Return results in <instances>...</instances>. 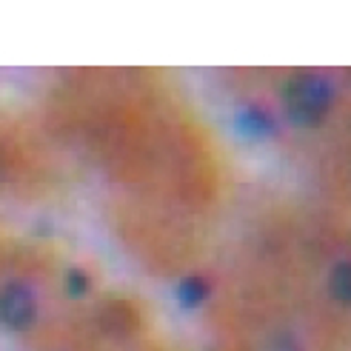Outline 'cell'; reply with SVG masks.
Returning <instances> with one entry per match:
<instances>
[{
  "label": "cell",
  "mask_w": 351,
  "mask_h": 351,
  "mask_svg": "<svg viewBox=\"0 0 351 351\" xmlns=\"http://www.w3.org/2000/svg\"><path fill=\"white\" fill-rule=\"evenodd\" d=\"M331 86L317 75H297L286 86V109L294 123L314 126L328 112Z\"/></svg>",
  "instance_id": "obj_1"
},
{
  "label": "cell",
  "mask_w": 351,
  "mask_h": 351,
  "mask_svg": "<svg viewBox=\"0 0 351 351\" xmlns=\"http://www.w3.org/2000/svg\"><path fill=\"white\" fill-rule=\"evenodd\" d=\"M32 320H34V297L29 289L12 283L0 291V323L21 331L32 326Z\"/></svg>",
  "instance_id": "obj_2"
},
{
  "label": "cell",
  "mask_w": 351,
  "mask_h": 351,
  "mask_svg": "<svg viewBox=\"0 0 351 351\" xmlns=\"http://www.w3.org/2000/svg\"><path fill=\"white\" fill-rule=\"evenodd\" d=\"M206 294H208V286L203 283V280L200 277H189L178 289V300L183 306H189V308H195V306H200L206 300Z\"/></svg>",
  "instance_id": "obj_3"
},
{
  "label": "cell",
  "mask_w": 351,
  "mask_h": 351,
  "mask_svg": "<svg viewBox=\"0 0 351 351\" xmlns=\"http://www.w3.org/2000/svg\"><path fill=\"white\" fill-rule=\"evenodd\" d=\"M335 294H337V300L340 303H348V297H351V283H348V266L346 263H340L337 271H335Z\"/></svg>",
  "instance_id": "obj_4"
},
{
  "label": "cell",
  "mask_w": 351,
  "mask_h": 351,
  "mask_svg": "<svg viewBox=\"0 0 351 351\" xmlns=\"http://www.w3.org/2000/svg\"><path fill=\"white\" fill-rule=\"evenodd\" d=\"M83 289H86L83 271H72V274H69V291H72V294H83Z\"/></svg>",
  "instance_id": "obj_5"
}]
</instances>
